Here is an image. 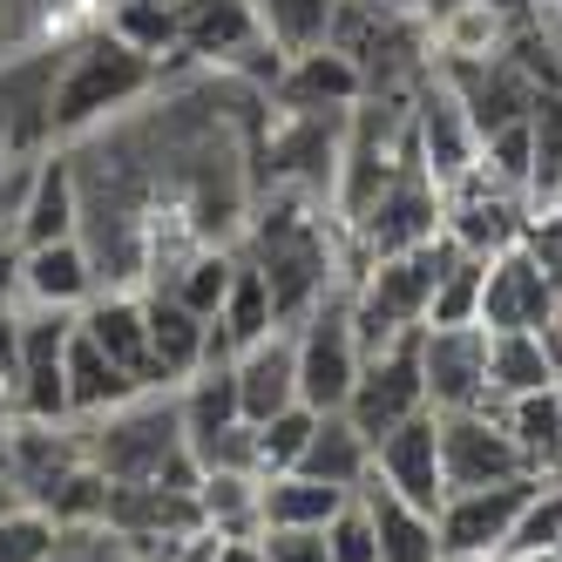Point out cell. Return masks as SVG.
Returning <instances> with one entry per match:
<instances>
[{"label":"cell","mask_w":562,"mask_h":562,"mask_svg":"<svg viewBox=\"0 0 562 562\" xmlns=\"http://www.w3.org/2000/svg\"><path fill=\"white\" fill-rule=\"evenodd\" d=\"M14 386H21V305H0V407L14 414Z\"/></svg>","instance_id":"39"},{"label":"cell","mask_w":562,"mask_h":562,"mask_svg":"<svg viewBox=\"0 0 562 562\" xmlns=\"http://www.w3.org/2000/svg\"><path fill=\"white\" fill-rule=\"evenodd\" d=\"M508 562H555V555H508Z\"/></svg>","instance_id":"45"},{"label":"cell","mask_w":562,"mask_h":562,"mask_svg":"<svg viewBox=\"0 0 562 562\" xmlns=\"http://www.w3.org/2000/svg\"><path fill=\"white\" fill-rule=\"evenodd\" d=\"M231 373H237V407H245L251 427L271 420V414H285V407H299V346H292V326H278L258 346H245L231 359Z\"/></svg>","instance_id":"15"},{"label":"cell","mask_w":562,"mask_h":562,"mask_svg":"<svg viewBox=\"0 0 562 562\" xmlns=\"http://www.w3.org/2000/svg\"><path fill=\"white\" fill-rule=\"evenodd\" d=\"M55 536H61V521L42 515V508L0 515V562H48L55 555Z\"/></svg>","instance_id":"35"},{"label":"cell","mask_w":562,"mask_h":562,"mask_svg":"<svg viewBox=\"0 0 562 562\" xmlns=\"http://www.w3.org/2000/svg\"><path fill=\"white\" fill-rule=\"evenodd\" d=\"M299 474H312V481H333V488H359V481L373 474V440L359 434L346 414H318V427H312V440H305V454H299Z\"/></svg>","instance_id":"25"},{"label":"cell","mask_w":562,"mask_h":562,"mask_svg":"<svg viewBox=\"0 0 562 562\" xmlns=\"http://www.w3.org/2000/svg\"><path fill=\"white\" fill-rule=\"evenodd\" d=\"M82 339H95L115 367H123L136 386H156V367H149V318H143V292H95L82 312H75Z\"/></svg>","instance_id":"17"},{"label":"cell","mask_w":562,"mask_h":562,"mask_svg":"<svg viewBox=\"0 0 562 562\" xmlns=\"http://www.w3.org/2000/svg\"><path fill=\"white\" fill-rule=\"evenodd\" d=\"M211 333L224 339V352H231V359L245 352V346H258L265 333H278L271 285H265V271H258L251 258H237V271H231V292H224V305H217V318H211Z\"/></svg>","instance_id":"26"},{"label":"cell","mask_w":562,"mask_h":562,"mask_svg":"<svg viewBox=\"0 0 562 562\" xmlns=\"http://www.w3.org/2000/svg\"><path fill=\"white\" fill-rule=\"evenodd\" d=\"M420 380L434 414L488 407V326H420Z\"/></svg>","instance_id":"9"},{"label":"cell","mask_w":562,"mask_h":562,"mask_svg":"<svg viewBox=\"0 0 562 562\" xmlns=\"http://www.w3.org/2000/svg\"><path fill=\"white\" fill-rule=\"evenodd\" d=\"M373 481H386L393 495H407L427 515L448 502V481H440V414L434 407L373 440Z\"/></svg>","instance_id":"13"},{"label":"cell","mask_w":562,"mask_h":562,"mask_svg":"<svg viewBox=\"0 0 562 562\" xmlns=\"http://www.w3.org/2000/svg\"><path fill=\"white\" fill-rule=\"evenodd\" d=\"M143 318H149V367L156 386H183L196 367H204V346H211V318H196L183 299L170 292H143Z\"/></svg>","instance_id":"18"},{"label":"cell","mask_w":562,"mask_h":562,"mask_svg":"<svg viewBox=\"0 0 562 562\" xmlns=\"http://www.w3.org/2000/svg\"><path fill=\"white\" fill-rule=\"evenodd\" d=\"M555 549H562V474H542L536 495L521 502L502 555H555Z\"/></svg>","instance_id":"33"},{"label":"cell","mask_w":562,"mask_h":562,"mask_svg":"<svg viewBox=\"0 0 562 562\" xmlns=\"http://www.w3.org/2000/svg\"><path fill=\"white\" fill-rule=\"evenodd\" d=\"M130 393H149V386H136L95 339H82V326H75V339H68V420H95L109 407H123Z\"/></svg>","instance_id":"24"},{"label":"cell","mask_w":562,"mask_h":562,"mask_svg":"<svg viewBox=\"0 0 562 562\" xmlns=\"http://www.w3.org/2000/svg\"><path fill=\"white\" fill-rule=\"evenodd\" d=\"M265 562H333L326 555V529H258Z\"/></svg>","instance_id":"38"},{"label":"cell","mask_w":562,"mask_h":562,"mask_svg":"<svg viewBox=\"0 0 562 562\" xmlns=\"http://www.w3.org/2000/svg\"><path fill=\"white\" fill-rule=\"evenodd\" d=\"M251 14H258V34H265V42L292 61V55L326 48L339 0H251Z\"/></svg>","instance_id":"29"},{"label":"cell","mask_w":562,"mask_h":562,"mask_svg":"<svg viewBox=\"0 0 562 562\" xmlns=\"http://www.w3.org/2000/svg\"><path fill=\"white\" fill-rule=\"evenodd\" d=\"M481 278H488V258L461 251L448 271L434 278V299H427V326H481Z\"/></svg>","instance_id":"31"},{"label":"cell","mask_w":562,"mask_h":562,"mask_svg":"<svg viewBox=\"0 0 562 562\" xmlns=\"http://www.w3.org/2000/svg\"><path fill=\"white\" fill-rule=\"evenodd\" d=\"M75 224H82V204H75V164L68 149H48L42 170H34V190H27V211H21V251L27 245H61V237H75Z\"/></svg>","instance_id":"21"},{"label":"cell","mask_w":562,"mask_h":562,"mask_svg":"<svg viewBox=\"0 0 562 562\" xmlns=\"http://www.w3.org/2000/svg\"><path fill=\"white\" fill-rule=\"evenodd\" d=\"M536 481H542V474H515V481H495V488L448 495V502L434 508L440 555H502L515 515H521V502L536 495Z\"/></svg>","instance_id":"10"},{"label":"cell","mask_w":562,"mask_h":562,"mask_svg":"<svg viewBox=\"0 0 562 562\" xmlns=\"http://www.w3.org/2000/svg\"><path fill=\"white\" fill-rule=\"evenodd\" d=\"M0 305H21V237L0 231Z\"/></svg>","instance_id":"40"},{"label":"cell","mask_w":562,"mask_h":562,"mask_svg":"<svg viewBox=\"0 0 562 562\" xmlns=\"http://www.w3.org/2000/svg\"><path fill=\"white\" fill-rule=\"evenodd\" d=\"M352 292V285H346ZM333 292L326 305H312L299 326H292V346H299V400L312 414H346L352 400V380L367 367L359 352V333H352V299Z\"/></svg>","instance_id":"5"},{"label":"cell","mask_w":562,"mask_h":562,"mask_svg":"<svg viewBox=\"0 0 562 562\" xmlns=\"http://www.w3.org/2000/svg\"><path fill=\"white\" fill-rule=\"evenodd\" d=\"M359 502H367V515H373V536H380V562H434L440 555V536H434V515L427 508H414L407 495H393L386 481H359L352 488Z\"/></svg>","instance_id":"20"},{"label":"cell","mask_w":562,"mask_h":562,"mask_svg":"<svg viewBox=\"0 0 562 562\" xmlns=\"http://www.w3.org/2000/svg\"><path fill=\"white\" fill-rule=\"evenodd\" d=\"M529 474L515 454V440L502 427V407H468V414H440V481L448 495L468 488H495V481Z\"/></svg>","instance_id":"8"},{"label":"cell","mask_w":562,"mask_h":562,"mask_svg":"<svg viewBox=\"0 0 562 562\" xmlns=\"http://www.w3.org/2000/svg\"><path fill=\"white\" fill-rule=\"evenodd\" d=\"M352 495L333 488V481H312V474H265L258 481V529H326V521L346 508Z\"/></svg>","instance_id":"22"},{"label":"cell","mask_w":562,"mask_h":562,"mask_svg":"<svg viewBox=\"0 0 562 562\" xmlns=\"http://www.w3.org/2000/svg\"><path fill=\"white\" fill-rule=\"evenodd\" d=\"M217 562H265V549H258V536H231V542H217Z\"/></svg>","instance_id":"43"},{"label":"cell","mask_w":562,"mask_h":562,"mask_svg":"<svg viewBox=\"0 0 562 562\" xmlns=\"http://www.w3.org/2000/svg\"><path fill=\"white\" fill-rule=\"evenodd\" d=\"M434 562H508V555H434Z\"/></svg>","instance_id":"44"},{"label":"cell","mask_w":562,"mask_h":562,"mask_svg":"<svg viewBox=\"0 0 562 562\" xmlns=\"http://www.w3.org/2000/svg\"><path fill=\"white\" fill-rule=\"evenodd\" d=\"M542 386H555L542 339L536 333H488V407L521 400V393H542Z\"/></svg>","instance_id":"28"},{"label":"cell","mask_w":562,"mask_h":562,"mask_svg":"<svg viewBox=\"0 0 562 562\" xmlns=\"http://www.w3.org/2000/svg\"><path fill=\"white\" fill-rule=\"evenodd\" d=\"M414 414H427L420 333L400 339V346H386V352H367V367H359V380H352V400H346V420L367 434V440L393 434L400 420H414Z\"/></svg>","instance_id":"7"},{"label":"cell","mask_w":562,"mask_h":562,"mask_svg":"<svg viewBox=\"0 0 562 562\" xmlns=\"http://www.w3.org/2000/svg\"><path fill=\"white\" fill-rule=\"evenodd\" d=\"M231 271H237V245H204L164 292L183 299L196 318H217V305H224V292H231Z\"/></svg>","instance_id":"32"},{"label":"cell","mask_w":562,"mask_h":562,"mask_svg":"<svg viewBox=\"0 0 562 562\" xmlns=\"http://www.w3.org/2000/svg\"><path fill=\"white\" fill-rule=\"evenodd\" d=\"M156 82H164V61L130 48L123 34H95V42L68 48L55 61V89H48L55 136H89V130L115 123V115L136 109Z\"/></svg>","instance_id":"2"},{"label":"cell","mask_w":562,"mask_h":562,"mask_svg":"<svg viewBox=\"0 0 562 562\" xmlns=\"http://www.w3.org/2000/svg\"><path fill=\"white\" fill-rule=\"evenodd\" d=\"M82 440L89 468H102L115 488H196V461L183 440V407L177 386L130 393L123 407H109L95 420H68Z\"/></svg>","instance_id":"1"},{"label":"cell","mask_w":562,"mask_h":562,"mask_svg":"<svg viewBox=\"0 0 562 562\" xmlns=\"http://www.w3.org/2000/svg\"><path fill=\"white\" fill-rule=\"evenodd\" d=\"M196 515L211 536H258V474H196Z\"/></svg>","instance_id":"30"},{"label":"cell","mask_w":562,"mask_h":562,"mask_svg":"<svg viewBox=\"0 0 562 562\" xmlns=\"http://www.w3.org/2000/svg\"><path fill=\"white\" fill-rule=\"evenodd\" d=\"M177 407H183V440H190V448H204V440H217L224 427L245 420V407H237V373H231V359L196 367V373L177 386Z\"/></svg>","instance_id":"27"},{"label":"cell","mask_w":562,"mask_h":562,"mask_svg":"<svg viewBox=\"0 0 562 562\" xmlns=\"http://www.w3.org/2000/svg\"><path fill=\"white\" fill-rule=\"evenodd\" d=\"M359 95H367V75H359L339 48L292 55L285 75L271 82V102H278V109H352Z\"/></svg>","instance_id":"19"},{"label":"cell","mask_w":562,"mask_h":562,"mask_svg":"<svg viewBox=\"0 0 562 562\" xmlns=\"http://www.w3.org/2000/svg\"><path fill=\"white\" fill-rule=\"evenodd\" d=\"M312 427H318V414L305 407H285V414H271V420H258V481L265 474H292L299 468V454H305V440H312Z\"/></svg>","instance_id":"34"},{"label":"cell","mask_w":562,"mask_h":562,"mask_svg":"<svg viewBox=\"0 0 562 562\" xmlns=\"http://www.w3.org/2000/svg\"><path fill=\"white\" fill-rule=\"evenodd\" d=\"M536 339H542V352H549V373H555V386H562V299H555V312L536 326Z\"/></svg>","instance_id":"41"},{"label":"cell","mask_w":562,"mask_h":562,"mask_svg":"<svg viewBox=\"0 0 562 562\" xmlns=\"http://www.w3.org/2000/svg\"><path fill=\"white\" fill-rule=\"evenodd\" d=\"M549 312H555V292H549L542 265L521 245L495 251L488 278H481V326H488V333H536Z\"/></svg>","instance_id":"14"},{"label":"cell","mask_w":562,"mask_h":562,"mask_svg":"<svg viewBox=\"0 0 562 562\" xmlns=\"http://www.w3.org/2000/svg\"><path fill=\"white\" fill-rule=\"evenodd\" d=\"M48 562H136L123 549V536L109 529V521H75V529L55 536V555Z\"/></svg>","instance_id":"37"},{"label":"cell","mask_w":562,"mask_h":562,"mask_svg":"<svg viewBox=\"0 0 562 562\" xmlns=\"http://www.w3.org/2000/svg\"><path fill=\"white\" fill-rule=\"evenodd\" d=\"M434 237H440V183L427 177L420 149H407L400 170L386 177V190L346 224V245H352V265H373V258L420 251V245H434Z\"/></svg>","instance_id":"4"},{"label":"cell","mask_w":562,"mask_h":562,"mask_svg":"<svg viewBox=\"0 0 562 562\" xmlns=\"http://www.w3.org/2000/svg\"><path fill=\"white\" fill-rule=\"evenodd\" d=\"M461 258L454 237H434L420 251H400V258H373L359 265L352 278V333H359V352H386L400 339H414L427 326V299H434V278Z\"/></svg>","instance_id":"3"},{"label":"cell","mask_w":562,"mask_h":562,"mask_svg":"<svg viewBox=\"0 0 562 562\" xmlns=\"http://www.w3.org/2000/svg\"><path fill=\"white\" fill-rule=\"evenodd\" d=\"M326 555L333 562H380V536H373V515H367L359 495L326 521Z\"/></svg>","instance_id":"36"},{"label":"cell","mask_w":562,"mask_h":562,"mask_svg":"<svg viewBox=\"0 0 562 562\" xmlns=\"http://www.w3.org/2000/svg\"><path fill=\"white\" fill-rule=\"evenodd\" d=\"M102 292V278L82 251V237L61 245H27L21 251V305H48V312H82Z\"/></svg>","instance_id":"16"},{"label":"cell","mask_w":562,"mask_h":562,"mask_svg":"<svg viewBox=\"0 0 562 562\" xmlns=\"http://www.w3.org/2000/svg\"><path fill=\"white\" fill-rule=\"evenodd\" d=\"M440 75H448V89L461 95L474 136H495L508 123H529L536 109V75L521 68L515 55H488V61H434Z\"/></svg>","instance_id":"12"},{"label":"cell","mask_w":562,"mask_h":562,"mask_svg":"<svg viewBox=\"0 0 562 562\" xmlns=\"http://www.w3.org/2000/svg\"><path fill=\"white\" fill-rule=\"evenodd\" d=\"M502 427L515 440V454L529 474H562V386L502 400Z\"/></svg>","instance_id":"23"},{"label":"cell","mask_w":562,"mask_h":562,"mask_svg":"<svg viewBox=\"0 0 562 562\" xmlns=\"http://www.w3.org/2000/svg\"><path fill=\"white\" fill-rule=\"evenodd\" d=\"M521 224H529V196L495 183L481 164L454 190H440V237H454L474 258H495V251L521 245Z\"/></svg>","instance_id":"6"},{"label":"cell","mask_w":562,"mask_h":562,"mask_svg":"<svg viewBox=\"0 0 562 562\" xmlns=\"http://www.w3.org/2000/svg\"><path fill=\"white\" fill-rule=\"evenodd\" d=\"M14 508H27V488H21V481H14L8 454H0V515H14Z\"/></svg>","instance_id":"42"},{"label":"cell","mask_w":562,"mask_h":562,"mask_svg":"<svg viewBox=\"0 0 562 562\" xmlns=\"http://www.w3.org/2000/svg\"><path fill=\"white\" fill-rule=\"evenodd\" d=\"M414 149H420V164L440 190H454L481 164V136H474L468 109H461V95L448 89L440 68H427V82L414 89Z\"/></svg>","instance_id":"11"},{"label":"cell","mask_w":562,"mask_h":562,"mask_svg":"<svg viewBox=\"0 0 562 562\" xmlns=\"http://www.w3.org/2000/svg\"><path fill=\"white\" fill-rule=\"evenodd\" d=\"M555 562H562V549H555Z\"/></svg>","instance_id":"46"}]
</instances>
